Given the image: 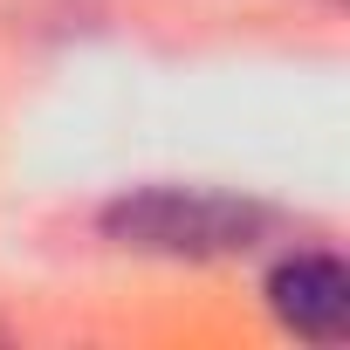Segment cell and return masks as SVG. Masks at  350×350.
I'll return each mask as SVG.
<instances>
[{
  "label": "cell",
  "instance_id": "1",
  "mask_svg": "<svg viewBox=\"0 0 350 350\" xmlns=\"http://www.w3.org/2000/svg\"><path fill=\"white\" fill-rule=\"evenodd\" d=\"M268 234V206L213 186H137L103 206V241L158 261H227Z\"/></svg>",
  "mask_w": 350,
  "mask_h": 350
},
{
  "label": "cell",
  "instance_id": "2",
  "mask_svg": "<svg viewBox=\"0 0 350 350\" xmlns=\"http://www.w3.org/2000/svg\"><path fill=\"white\" fill-rule=\"evenodd\" d=\"M268 309L302 343H336L350 329V275L329 247H295L268 275Z\"/></svg>",
  "mask_w": 350,
  "mask_h": 350
}]
</instances>
